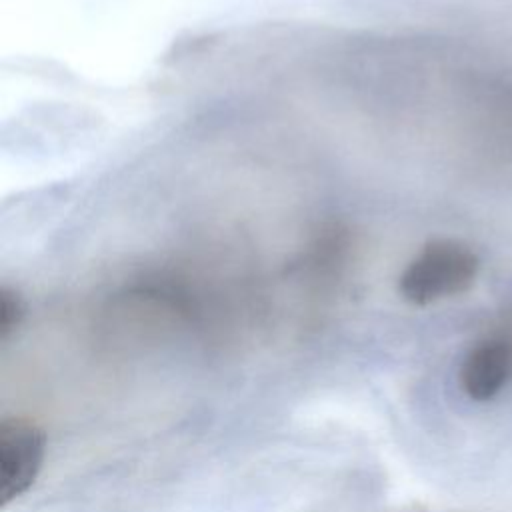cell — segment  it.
Masks as SVG:
<instances>
[{
  "mask_svg": "<svg viewBox=\"0 0 512 512\" xmlns=\"http://www.w3.org/2000/svg\"><path fill=\"white\" fill-rule=\"evenodd\" d=\"M478 256L458 240H432L408 262L398 280L402 298L428 306L466 292L478 276Z\"/></svg>",
  "mask_w": 512,
  "mask_h": 512,
  "instance_id": "cell-1",
  "label": "cell"
},
{
  "mask_svg": "<svg viewBox=\"0 0 512 512\" xmlns=\"http://www.w3.org/2000/svg\"><path fill=\"white\" fill-rule=\"evenodd\" d=\"M24 318V302L12 288H0V342L8 340Z\"/></svg>",
  "mask_w": 512,
  "mask_h": 512,
  "instance_id": "cell-4",
  "label": "cell"
},
{
  "mask_svg": "<svg viewBox=\"0 0 512 512\" xmlns=\"http://www.w3.org/2000/svg\"><path fill=\"white\" fill-rule=\"evenodd\" d=\"M458 380L468 398L486 402L512 380V338L494 334L478 340L464 356Z\"/></svg>",
  "mask_w": 512,
  "mask_h": 512,
  "instance_id": "cell-3",
  "label": "cell"
},
{
  "mask_svg": "<svg viewBox=\"0 0 512 512\" xmlns=\"http://www.w3.org/2000/svg\"><path fill=\"white\" fill-rule=\"evenodd\" d=\"M46 458L44 430L22 416L0 422V506L26 494Z\"/></svg>",
  "mask_w": 512,
  "mask_h": 512,
  "instance_id": "cell-2",
  "label": "cell"
}]
</instances>
